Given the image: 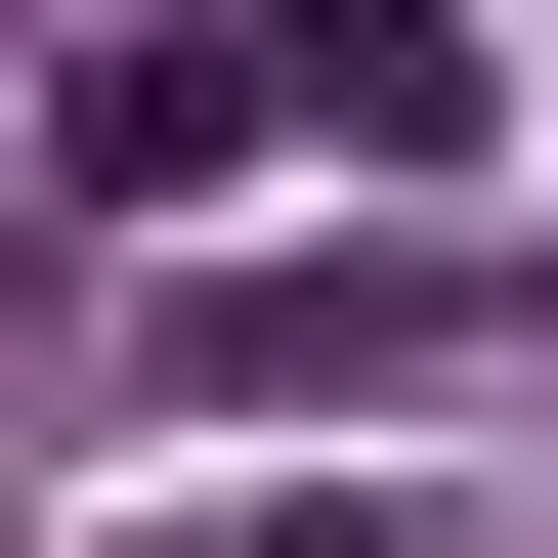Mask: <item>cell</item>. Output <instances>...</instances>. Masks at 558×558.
I'll return each instance as SVG.
<instances>
[{
  "mask_svg": "<svg viewBox=\"0 0 558 558\" xmlns=\"http://www.w3.org/2000/svg\"><path fill=\"white\" fill-rule=\"evenodd\" d=\"M215 172H473V0H86L44 215L130 258V215H215Z\"/></svg>",
  "mask_w": 558,
  "mask_h": 558,
  "instance_id": "cell-1",
  "label": "cell"
}]
</instances>
